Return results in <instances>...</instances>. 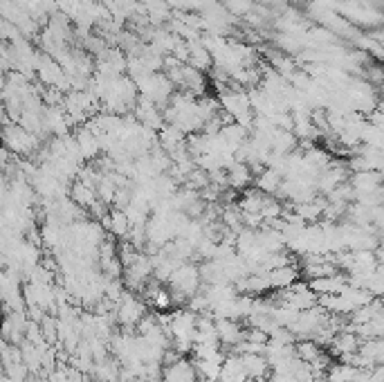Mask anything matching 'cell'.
<instances>
[{
	"label": "cell",
	"mask_w": 384,
	"mask_h": 382,
	"mask_svg": "<svg viewBox=\"0 0 384 382\" xmlns=\"http://www.w3.org/2000/svg\"><path fill=\"white\" fill-rule=\"evenodd\" d=\"M196 380H198L196 365L187 356L174 362V365L165 367V374H162V382H196Z\"/></svg>",
	"instance_id": "5"
},
{
	"label": "cell",
	"mask_w": 384,
	"mask_h": 382,
	"mask_svg": "<svg viewBox=\"0 0 384 382\" xmlns=\"http://www.w3.org/2000/svg\"><path fill=\"white\" fill-rule=\"evenodd\" d=\"M247 380V371L243 367V358L234 353V356H229L223 362V371H220V382H245Z\"/></svg>",
	"instance_id": "13"
},
{
	"label": "cell",
	"mask_w": 384,
	"mask_h": 382,
	"mask_svg": "<svg viewBox=\"0 0 384 382\" xmlns=\"http://www.w3.org/2000/svg\"><path fill=\"white\" fill-rule=\"evenodd\" d=\"M74 138H76V144H79V151H81V156H83L85 162L97 160L101 153H103L101 138L88 126V124H83L81 128H76Z\"/></svg>",
	"instance_id": "3"
},
{
	"label": "cell",
	"mask_w": 384,
	"mask_h": 382,
	"mask_svg": "<svg viewBox=\"0 0 384 382\" xmlns=\"http://www.w3.org/2000/svg\"><path fill=\"white\" fill-rule=\"evenodd\" d=\"M147 315H149L147 301H142L137 294L131 290L124 292V297L117 301V306H115V317H117V322L126 331L137 329V324L147 317Z\"/></svg>",
	"instance_id": "1"
},
{
	"label": "cell",
	"mask_w": 384,
	"mask_h": 382,
	"mask_svg": "<svg viewBox=\"0 0 384 382\" xmlns=\"http://www.w3.org/2000/svg\"><path fill=\"white\" fill-rule=\"evenodd\" d=\"M265 276H267V281H270L272 292L274 290H285V288H290V285H294L297 281L301 279V267H297L294 263H290V265L276 267V270H270Z\"/></svg>",
	"instance_id": "6"
},
{
	"label": "cell",
	"mask_w": 384,
	"mask_h": 382,
	"mask_svg": "<svg viewBox=\"0 0 384 382\" xmlns=\"http://www.w3.org/2000/svg\"><path fill=\"white\" fill-rule=\"evenodd\" d=\"M322 353H324V347H319L315 340H299L297 342V358H301L303 362H308V365L319 360Z\"/></svg>",
	"instance_id": "15"
},
{
	"label": "cell",
	"mask_w": 384,
	"mask_h": 382,
	"mask_svg": "<svg viewBox=\"0 0 384 382\" xmlns=\"http://www.w3.org/2000/svg\"><path fill=\"white\" fill-rule=\"evenodd\" d=\"M254 169L245 165V162H234V165H229L227 167V185L229 189H234V191H245L249 189V185L254 183Z\"/></svg>",
	"instance_id": "7"
},
{
	"label": "cell",
	"mask_w": 384,
	"mask_h": 382,
	"mask_svg": "<svg viewBox=\"0 0 384 382\" xmlns=\"http://www.w3.org/2000/svg\"><path fill=\"white\" fill-rule=\"evenodd\" d=\"M241 358H243V367L247 371V378H263V380L270 378L272 367L263 353H247V356H241Z\"/></svg>",
	"instance_id": "12"
},
{
	"label": "cell",
	"mask_w": 384,
	"mask_h": 382,
	"mask_svg": "<svg viewBox=\"0 0 384 382\" xmlns=\"http://www.w3.org/2000/svg\"><path fill=\"white\" fill-rule=\"evenodd\" d=\"M376 256H378V263H384V241L376 247Z\"/></svg>",
	"instance_id": "16"
},
{
	"label": "cell",
	"mask_w": 384,
	"mask_h": 382,
	"mask_svg": "<svg viewBox=\"0 0 384 382\" xmlns=\"http://www.w3.org/2000/svg\"><path fill=\"white\" fill-rule=\"evenodd\" d=\"M245 382H267V380H263V378H247Z\"/></svg>",
	"instance_id": "17"
},
{
	"label": "cell",
	"mask_w": 384,
	"mask_h": 382,
	"mask_svg": "<svg viewBox=\"0 0 384 382\" xmlns=\"http://www.w3.org/2000/svg\"><path fill=\"white\" fill-rule=\"evenodd\" d=\"M308 283L319 297L322 294H340L349 285V274H333V276H324V279H312Z\"/></svg>",
	"instance_id": "11"
},
{
	"label": "cell",
	"mask_w": 384,
	"mask_h": 382,
	"mask_svg": "<svg viewBox=\"0 0 384 382\" xmlns=\"http://www.w3.org/2000/svg\"><path fill=\"white\" fill-rule=\"evenodd\" d=\"M283 176L279 174V171H274L270 167H263L261 171H256V176H254V187L256 189H261L263 194L267 196H276L279 194V189L283 185Z\"/></svg>",
	"instance_id": "9"
},
{
	"label": "cell",
	"mask_w": 384,
	"mask_h": 382,
	"mask_svg": "<svg viewBox=\"0 0 384 382\" xmlns=\"http://www.w3.org/2000/svg\"><path fill=\"white\" fill-rule=\"evenodd\" d=\"M360 369L349 365V362H340V365H331L326 371V382H353L358 378Z\"/></svg>",
	"instance_id": "14"
},
{
	"label": "cell",
	"mask_w": 384,
	"mask_h": 382,
	"mask_svg": "<svg viewBox=\"0 0 384 382\" xmlns=\"http://www.w3.org/2000/svg\"><path fill=\"white\" fill-rule=\"evenodd\" d=\"M216 331L223 349H236L245 340V329L238 319H216Z\"/></svg>",
	"instance_id": "4"
},
{
	"label": "cell",
	"mask_w": 384,
	"mask_h": 382,
	"mask_svg": "<svg viewBox=\"0 0 384 382\" xmlns=\"http://www.w3.org/2000/svg\"><path fill=\"white\" fill-rule=\"evenodd\" d=\"M328 349L333 351V356L347 358V356H353V353H358L362 349V340L355 331H340Z\"/></svg>",
	"instance_id": "8"
},
{
	"label": "cell",
	"mask_w": 384,
	"mask_h": 382,
	"mask_svg": "<svg viewBox=\"0 0 384 382\" xmlns=\"http://www.w3.org/2000/svg\"><path fill=\"white\" fill-rule=\"evenodd\" d=\"M70 198L81 209H85V212H90V207L99 203L97 187L85 185V183H81V180H74V183H72V187H70Z\"/></svg>",
	"instance_id": "10"
},
{
	"label": "cell",
	"mask_w": 384,
	"mask_h": 382,
	"mask_svg": "<svg viewBox=\"0 0 384 382\" xmlns=\"http://www.w3.org/2000/svg\"><path fill=\"white\" fill-rule=\"evenodd\" d=\"M5 147L16 156H32L38 149V138L21 124H7L5 128Z\"/></svg>",
	"instance_id": "2"
}]
</instances>
